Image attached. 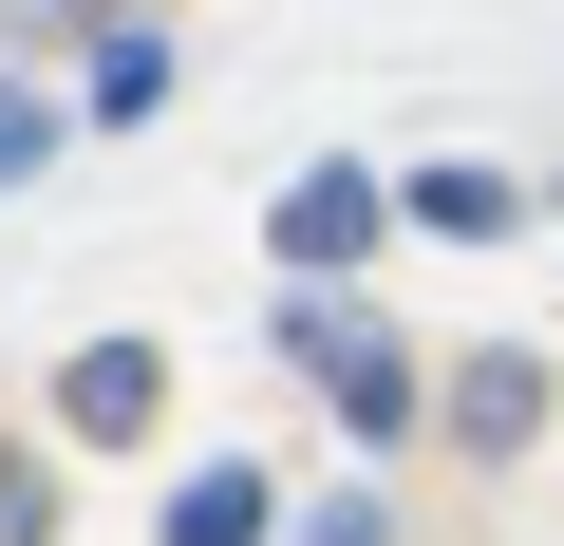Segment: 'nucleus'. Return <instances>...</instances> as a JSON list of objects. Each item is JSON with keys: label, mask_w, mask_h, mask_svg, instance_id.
Segmentation results:
<instances>
[{"label": "nucleus", "mask_w": 564, "mask_h": 546, "mask_svg": "<svg viewBox=\"0 0 564 546\" xmlns=\"http://www.w3.org/2000/svg\"><path fill=\"white\" fill-rule=\"evenodd\" d=\"M282 358L339 396V433H414V358H395L358 302H321V283H302V302H282Z\"/></svg>", "instance_id": "obj_1"}, {"label": "nucleus", "mask_w": 564, "mask_h": 546, "mask_svg": "<svg viewBox=\"0 0 564 546\" xmlns=\"http://www.w3.org/2000/svg\"><path fill=\"white\" fill-rule=\"evenodd\" d=\"M377 226H395V189H377L358 151H321L302 189H282V207H263V245H282V264H302V283H339V264H377Z\"/></svg>", "instance_id": "obj_2"}, {"label": "nucleus", "mask_w": 564, "mask_h": 546, "mask_svg": "<svg viewBox=\"0 0 564 546\" xmlns=\"http://www.w3.org/2000/svg\"><path fill=\"white\" fill-rule=\"evenodd\" d=\"M151 415H170V358H151V340H95V358L57 377V433H95V452H132Z\"/></svg>", "instance_id": "obj_3"}, {"label": "nucleus", "mask_w": 564, "mask_h": 546, "mask_svg": "<svg viewBox=\"0 0 564 546\" xmlns=\"http://www.w3.org/2000/svg\"><path fill=\"white\" fill-rule=\"evenodd\" d=\"M452 433H470V452H527V433H545V358H508V340H489V358L452 377Z\"/></svg>", "instance_id": "obj_4"}, {"label": "nucleus", "mask_w": 564, "mask_h": 546, "mask_svg": "<svg viewBox=\"0 0 564 546\" xmlns=\"http://www.w3.org/2000/svg\"><path fill=\"white\" fill-rule=\"evenodd\" d=\"M263 527H282V490H263L245 452H207V471L170 490V546H263Z\"/></svg>", "instance_id": "obj_5"}, {"label": "nucleus", "mask_w": 564, "mask_h": 546, "mask_svg": "<svg viewBox=\"0 0 564 546\" xmlns=\"http://www.w3.org/2000/svg\"><path fill=\"white\" fill-rule=\"evenodd\" d=\"M395 207H414V226H433V245H489V226H508V207H527V189H508V170H470V151H452V170H414V189H395Z\"/></svg>", "instance_id": "obj_6"}, {"label": "nucleus", "mask_w": 564, "mask_h": 546, "mask_svg": "<svg viewBox=\"0 0 564 546\" xmlns=\"http://www.w3.org/2000/svg\"><path fill=\"white\" fill-rule=\"evenodd\" d=\"M76 114H113V132H132V114H170V57H151V39H113V57H95V95H76Z\"/></svg>", "instance_id": "obj_7"}, {"label": "nucleus", "mask_w": 564, "mask_h": 546, "mask_svg": "<svg viewBox=\"0 0 564 546\" xmlns=\"http://www.w3.org/2000/svg\"><path fill=\"white\" fill-rule=\"evenodd\" d=\"M39 151H57V95H20V76H0V189H39Z\"/></svg>", "instance_id": "obj_8"}, {"label": "nucleus", "mask_w": 564, "mask_h": 546, "mask_svg": "<svg viewBox=\"0 0 564 546\" xmlns=\"http://www.w3.org/2000/svg\"><path fill=\"white\" fill-rule=\"evenodd\" d=\"M0 546H57V471L39 452H0Z\"/></svg>", "instance_id": "obj_9"}, {"label": "nucleus", "mask_w": 564, "mask_h": 546, "mask_svg": "<svg viewBox=\"0 0 564 546\" xmlns=\"http://www.w3.org/2000/svg\"><path fill=\"white\" fill-rule=\"evenodd\" d=\"M302 546H395V527H377V490H339V508H321Z\"/></svg>", "instance_id": "obj_10"}]
</instances>
